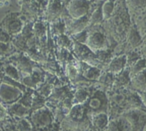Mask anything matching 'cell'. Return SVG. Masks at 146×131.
Returning <instances> with one entry per match:
<instances>
[]
</instances>
